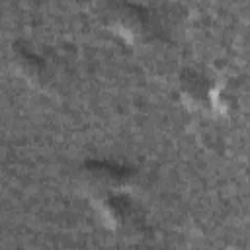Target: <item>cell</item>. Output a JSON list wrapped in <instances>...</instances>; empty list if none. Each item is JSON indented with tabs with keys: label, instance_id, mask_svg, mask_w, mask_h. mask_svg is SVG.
Masks as SVG:
<instances>
[{
	"label": "cell",
	"instance_id": "6da1fadb",
	"mask_svg": "<svg viewBox=\"0 0 250 250\" xmlns=\"http://www.w3.org/2000/svg\"><path fill=\"white\" fill-rule=\"evenodd\" d=\"M121 184L119 172H115L109 166H100L92 164L84 176H82V186L86 191H90L96 197H109L113 189H117Z\"/></svg>",
	"mask_w": 250,
	"mask_h": 250
},
{
	"label": "cell",
	"instance_id": "7a4b0ae2",
	"mask_svg": "<svg viewBox=\"0 0 250 250\" xmlns=\"http://www.w3.org/2000/svg\"><path fill=\"white\" fill-rule=\"evenodd\" d=\"M111 23L121 35L133 37L143 29V16L137 8H133L129 4H123L111 14Z\"/></svg>",
	"mask_w": 250,
	"mask_h": 250
},
{
	"label": "cell",
	"instance_id": "3957f363",
	"mask_svg": "<svg viewBox=\"0 0 250 250\" xmlns=\"http://www.w3.org/2000/svg\"><path fill=\"white\" fill-rule=\"evenodd\" d=\"M186 84H184V92H186V96H188V100H191V102H195V100H203V96H207V86L203 84V80L199 78V76H188L186 80H184Z\"/></svg>",
	"mask_w": 250,
	"mask_h": 250
}]
</instances>
